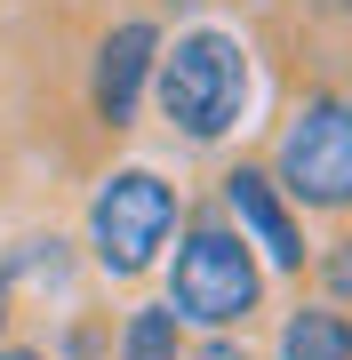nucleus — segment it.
<instances>
[{
    "label": "nucleus",
    "instance_id": "f8f14e48",
    "mask_svg": "<svg viewBox=\"0 0 352 360\" xmlns=\"http://www.w3.org/2000/svg\"><path fill=\"white\" fill-rule=\"evenodd\" d=\"M8 321H16V296H8V281H0V345H8Z\"/></svg>",
    "mask_w": 352,
    "mask_h": 360
},
{
    "label": "nucleus",
    "instance_id": "7ed1b4c3",
    "mask_svg": "<svg viewBox=\"0 0 352 360\" xmlns=\"http://www.w3.org/2000/svg\"><path fill=\"white\" fill-rule=\"evenodd\" d=\"M264 168H273L280 200L296 208V217L352 224V112H344V96L304 89L296 104H288V120H280Z\"/></svg>",
    "mask_w": 352,
    "mask_h": 360
},
{
    "label": "nucleus",
    "instance_id": "39448f33",
    "mask_svg": "<svg viewBox=\"0 0 352 360\" xmlns=\"http://www.w3.org/2000/svg\"><path fill=\"white\" fill-rule=\"evenodd\" d=\"M216 217L233 224L248 248H256L264 272H288V281H304V272H313L304 217L280 200V184H273V168H264V160H233V168L216 176Z\"/></svg>",
    "mask_w": 352,
    "mask_h": 360
},
{
    "label": "nucleus",
    "instance_id": "ddd939ff",
    "mask_svg": "<svg viewBox=\"0 0 352 360\" xmlns=\"http://www.w3.org/2000/svg\"><path fill=\"white\" fill-rule=\"evenodd\" d=\"M344 112H352V89H344Z\"/></svg>",
    "mask_w": 352,
    "mask_h": 360
},
{
    "label": "nucleus",
    "instance_id": "f03ea898",
    "mask_svg": "<svg viewBox=\"0 0 352 360\" xmlns=\"http://www.w3.org/2000/svg\"><path fill=\"white\" fill-rule=\"evenodd\" d=\"M169 312L200 336H233L264 312V264L224 217H193L169 248Z\"/></svg>",
    "mask_w": 352,
    "mask_h": 360
},
{
    "label": "nucleus",
    "instance_id": "0eeeda50",
    "mask_svg": "<svg viewBox=\"0 0 352 360\" xmlns=\"http://www.w3.org/2000/svg\"><path fill=\"white\" fill-rule=\"evenodd\" d=\"M273 360H352V312L328 304V296H313V304H296V312H280Z\"/></svg>",
    "mask_w": 352,
    "mask_h": 360
},
{
    "label": "nucleus",
    "instance_id": "1a4fd4ad",
    "mask_svg": "<svg viewBox=\"0 0 352 360\" xmlns=\"http://www.w3.org/2000/svg\"><path fill=\"white\" fill-rule=\"evenodd\" d=\"M313 281H320L328 304H352V224H344L328 248H313Z\"/></svg>",
    "mask_w": 352,
    "mask_h": 360
},
{
    "label": "nucleus",
    "instance_id": "20e7f679",
    "mask_svg": "<svg viewBox=\"0 0 352 360\" xmlns=\"http://www.w3.org/2000/svg\"><path fill=\"white\" fill-rule=\"evenodd\" d=\"M184 232V193L160 168H112L89 200V264L105 281H144L169 264V240Z\"/></svg>",
    "mask_w": 352,
    "mask_h": 360
},
{
    "label": "nucleus",
    "instance_id": "f257e3e1",
    "mask_svg": "<svg viewBox=\"0 0 352 360\" xmlns=\"http://www.w3.org/2000/svg\"><path fill=\"white\" fill-rule=\"evenodd\" d=\"M256 96V65H248V40L233 25H184L160 49L152 72V112L176 144H233Z\"/></svg>",
    "mask_w": 352,
    "mask_h": 360
},
{
    "label": "nucleus",
    "instance_id": "6e6552de",
    "mask_svg": "<svg viewBox=\"0 0 352 360\" xmlns=\"http://www.w3.org/2000/svg\"><path fill=\"white\" fill-rule=\"evenodd\" d=\"M193 352V328L169 312V296L160 304H129L112 328V360H184Z\"/></svg>",
    "mask_w": 352,
    "mask_h": 360
},
{
    "label": "nucleus",
    "instance_id": "423d86ee",
    "mask_svg": "<svg viewBox=\"0 0 352 360\" xmlns=\"http://www.w3.org/2000/svg\"><path fill=\"white\" fill-rule=\"evenodd\" d=\"M160 49H169V32L152 25V16H120V25L96 40V56H89V112H96V129H136V112H144V89H152V72H160Z\"/></svg>",
    "mask_w": 352,
    "mask_h": 360
},
{
    "label": "nucleus",
    "instance_id": "9b49d317",
    "mask_svg": "<svg viewBox=\"0 0 352 360\" xmlns=\"http://www.w3.org/2000/svg\"><path fill=\"white\" fill-rule=\"evenodd\" d=\"M0 360H56V352H40V345H16V336H8V345H0Z\"/></svg>",
    "mask_w": 352,
    "mask_h": 360
},
{
    "label": "nucleus",
    "instance_id": "9d476101",
    "mask_svg": "<svg viewBox=\"0 0 352 360\" xmlns=\"http://www.w3.org/2000/svg\"><path fill=\"white\" fill-rule=\"evenodd\" d=\"M184 360H256V352H248L240 336H200V345L184 352Z\"/></svg>",
    "mask_w": 352,
    "mask_h": 360
}]
</instances>
